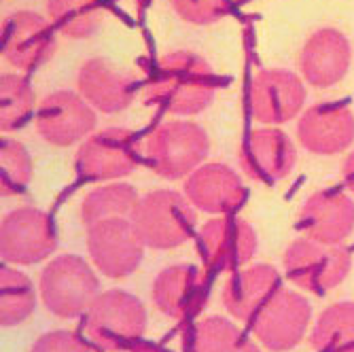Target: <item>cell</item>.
<instances>
[{
	"mask_svg": "<svg viewBox=\"0 0 354 352\" xmlns=\"http://www.w3.org/2000/svg\"><path fill=\"white\" fill-rule=\"evenodd\" d=\"M57 246L51 219L39 208H17L0 225V254L3 261L32 266L47 259Z\"/></svg>",
	"mask_w": 354,
	"mask_h": 352,
	"instance_id": "cell-8",
	"label": "cell"
},
{
	"mask_svg": "<svg viewBox=\"0 0 354 352\" xmlns=\"http://www.w3.org/2000/svg\"><path fill=\"white\" fill-rule=\"evenodd\" d=\"M342 174H344V180H346L348 189H352V191H354V153H350V155H348V159L344 162V166H342Z\"/></svg>",
	"mask_w": 354,
	"mask_h": 352,
	"instance_id": "cell-32",
	"label": "cell"
},
{
	"mask_svg": "<svg viewBox=\"0 0 354 352\" xmlns=\"http://www.w3.org/2000/svg\"><path fill=\"white\" fill-rule=\"evenodd\" d=\"M136 166V138L121 127H106L102 132H95L77 151V170L83 178L113 180L132 174Z\"/></svg>",
	"mask_w": 354,
	"mask_h": 352,
	"instance_id": "cell-10",
	"label": "cell"
},
{
	"mask_svg": "<svg viewBox=\"0 0 354 352\" xmlns=\"http://www.w3.org/2000/svg\"><path fill=\"white\" fill-rule=\"evenodd\" d=\"M32 109H35V91L19 75H3L0 81V125L11 132L21 127Z\"/></svg>",
	"mask_w": 354,
	"mask_h": 352,
	"instance_id": "cell-28",
	"label": "cell"
},
{
	"mask_svg": "<svg viewBox=\"0 0 354 352\" xmlns=\"http://www.w3.org/2000/svg\"><path fill=\"white\" fill-rule=\"evenodd\" d=\"M151 297L155 308L174 321L196 316L206 299V280L196 266H170L153 282Z\"/></svg>",
	"mask_w": 354,
	"mask_h": 352,
	"instance_id": "cell-16",
	"label": "cell"
},
{
	"mask_svg": "<svg viewBox=\"0 0 354 352\" xmlns=\"http://www.w3.org/2000/svg\"><path fill=\"white\" fill-rule=\"evenodd\" d=\"M79 91L83 98L102 113H119L134 100V83L111 62L93 57L79 73Z\"/></svg>",
	"mask_w": 354,
	"mask_h": 352,
	"instance_id": "cell-21",
	"label": "cell"
},
{
	"mask_svg": "<svg viewBox=\"0 0 354 352\" xmlns=\"http://www.w3.org/2000/svg\"><path fill=\"white\" fill-rule=\"evenodd\" d=\"M200 252L212 270H236L252 259L257 234L246 221L212 219L200 230Z\"/></svg>",
	"mask_w": 354,
	"mask_h": 352,
	"instance_id": "cell-14",
	"label": "cell"
},
{
	"mask_svg": "<svg viewBox=\"0 0 354 352\" xmlns=\"http://www.w3.org/2000/svg\"><path fill=\"white\" fill-rule=\"evenodd\" d=\"M304 79L314 87L339 83L350 66V43L342 32L323 28L306 41L299 57Z\"/></svg>",
	"mask_w": 354,
	"mask_h": 352,
	"instance_id": "cell-19",
	"label": "cell"
},
{
	"mask_svg": "<svg viewBox=\"0 0 354 352\" xmlns=\"http://www.w3.org/2000/svg\"><path fill=\"white\" fill-rule=\"evenodd\" d=\"M85 329L89 340L106 352L132 348L147 329L142 302L125 291H106L95 297L87 310Z\"/></svg>",
	"mask_w": 354,
	"mask_h": 352,
	"instance_id": "cell-2",
	"label": "cell"
},
{
	"mask_svg": "<svg viewBox=\"0 0 354 352\" xmlns=\"http://www.w3.org/2000/svg\"><path fill=\"white\" fill-rule=\"evenodd\" d=\"M172 7L185 21L206 26L227 13L230 0H172Z\"/></svg>",
	"mask_w": 354,
	"mask_h": 352,
	"instance_id": "cell-30",
	"label": "cell"
},
{
	"mask_svg": "<svg viewBox=\"0 0 354 352\" xmlns=\"http://www.w3.org/2000/svg\"><path fill=\"white\" fill-rule=\"evenodd\" d=\"M55 37L51 24L32 11H19L3 24L5 57L19 71H35L55 53Z\"/></svg>",
	"mask_w": 354,
	"mask_h": 352,
	"instance_id": "cell-13",
	"label": "cell"
},
{
	"mask_svg": "<svg viewBox=\"0 0 354 352\" xmlns=\"http://www.w3.org/2000/svg\"><path fill=\"white\" fill-rule=\"evenodd\" d=\"M295 162V145L280 130H254L240 149V166L254 180H282L291 174Z\"/></svg>",
	"mask_w": 354,
	"mask_h": 352,
	"instance_id": "cell-18",
	"label": "cell"
},
{
	"mask_svg": "<svg viewBox=\"0 0 354 352\" xmlns=\"http://www.w3.org/2000/svg\"><path fill=\"white\" fill-rule=\"evenodd\" d=\"M41 299L59 318H75L89 310L98 297L100 282L93 270L77 254H62L41 274Z\"/></svg>",
	"mask_w": 354,
	"mask_h": 352,
	"instance_id": "cell-5",
	"label": "cell"
},
{
	"mask_svg": "<svg viewBox=\"0 0 354 352\" xmlns=\"http://www.w3.org/2000/svg\"><path fill=\"white\" fill-rule=\"evenodd\" d=\"M299 230L320 244H339L354 230V202L339 191H316L299 212Z\"/></svg>",
	"mask_w": 354,
	"mask_h": 352,
	"instance_id": "cell-17",
	"label": "cell"
},
{
	"mask_svg": "<svg viewBox=\"0 0 354 352\" xmlns=\"http://www.w3.org/2000/svg\"><path fill=\"white\" fill-rule=\"evenodd\" d=\"M134 352H166V350H162V348H155V346H140V348H136Z\"/></svg>",
	"mask_w": 354,
	"mask_h": 352,
	"instance_id": "cell-33",
	"label": "cell"
},
{
	"mask_svg": "<svg viewBox=\"0 0 354 352\" xmlns=\"http://www.w3.org/2000/svg\"><path fill=\"white\" fill-rule=\"evenodd\" d=\"M185 196L196 208L221 214L236 210L246 198V189L232 168L208 164L191 172L185 183Z\"/></svg>",
	"mask_w": 354,
	"mask_h": 352,
	"instance_id": "cell-20",
	"label": "cell"
},
{
	"mask_svg": "<svg viewBox=\"0 0 354 352\" xmlns=\"http://www.w3.org/2000/svg\"><path fill=\"white\" fill-rule=\"evenodd\" d=\"M47 11L62 35L85 39L102 21V0H47Z\"/></svg>",
	"mask_w": 354,
	"mask_h": 352,
	"instance_id": "cell-26",
	"label": "cell"
},
{
	"mask_svg": "<svg viewBox=\"0 0 354 352\" xmlns=\"http://www.w3.org/2000/svg\"><path fill=\"white\" fill-rule=\"evenodd\" d=\"M210 140L191 121H168L157 125L147 138V159L164 178H183L196 170L208 155Z\"/></svg>",
	"mask_w": 354,
	"mask_h": 352,
	"instance_id": "cell-4",
	"label": "cell"
},
{
	"mask_svg": "<svg viewBox=\"0 0 354 352\" xmlns=\"http://www.w3.org/2000/svg\"><path fill=\"white\" fill-rule=\"evenodd\" d=\"M352 266L350 252L335 244H320L299 238L284 250V272L299 289L310 293H327L348 276Z\"/></svg>",
	"mask_w": 354,
	"mask_h": 352,
	"instance_id": "cell-6",
	"label": "cell"
},
{
	"mask_svg": "<svg viewBox=\"0 0 354 352\" xmlns=\"http://www.w3.org/2000/svg\"><path fill=\"white\" fill-rule=\"evenodd\" d=\"M32 157L17 140L5 138L0 147V191L3 196H19L32 180Z\"/></svg>",
	"mask_w": 354,
	"mask_h": 352,
	"instance_id": "cell-29",
	"label": "cell"
},
{
	"mask_svg": "<svg viewBox=\"0 0 354 352\" xmlns=\"http://www.w3.org/2000/svg\"><path fill=\"white\" fill-rule=\"evenodd\" d=\"M30 352H89V346L71 331H49L32 344Z\"/></svg>",
	"mask_w": 354,
	"mask_h": 352,
	"instance_id": "cell-31",
	"label": "cell"
},
{
	"mask_svg": "<svg viewBox=\"0 0 354 352\" xmlns=\"http://www.w3.org/2000/svg\"><path fill=\"white\" fill-rule=\"evenodd\" d=\"M140 198L136 189L127 183H113L89 191L81 204V219L89 228L98 221L117 219V216H132Z\"/></svg>",
	"mask_w": 354,
	"mask_h": 352,
	"instance_id": "cell-23",
	"label": "cell"
},
{
	"mask_svg": "<svg viewBox=\"0 0 354 352\" xmlns=\"http://www.w3.org/2000/svg\"><path fill=\"white\" fill-rule=\"evenodd\" d=\"M140 3H142V0H140Z\"/></svg>",
	"mask_w": 354,
	"mask_h": 352,
	"instance_id": "cell-34",
	"label": "cell"
},
{
	"mask_svg": "<svg viewBox=\"0 0 354 352\" xmlns=\"http://www.w3.org/2000/svg\"><path fill=\"white\" fill-rule=\"evenodd\" d=\"M306 102V89L297 75L268 68L259 71L248 87V106L252 119L259 123H286L291 121Z\"/></svg>",
	"mask_w": 354,
	"mask_h": 352,
	"instance_id": "cell-11",
	"label": "cell"
},
{
	"mask_svg": "<svg viewBox=\"0 0 354 352\" xmlns=\"http://www.w3.org/2000/svg\"><path fill=\"white\" fill-rule=\"evenodd\" d=\"M299 142L318 155H335L354 140V115L346 104L323 102L304 113L297 125Z\"/></svg>",
	"mask_w": 354,
	"mask_h": 352,
	"instance_id": "cell-15",
	"label": "cell"
},
{
	"mask_svg": "<svg viewBox=\"0 0 354 352\" xmlns=\"http://www.w3.org/2000/svg\"><path fill=\"white\" fill-rule=\"evenodd\" d=\"M214 91L210 64L191 51H174L159 59L147 87V102L174 115H196L208 109Z\"/></svg>",
	"mask_w": 354,
	"mask_h": 352,
	"instance_id": "cell-1",
	"label": "cell"
},
{
	"mask_svg": "<svg viewBox=\"0 0 354 352\" xmlns=\"http://www.w3.org/2000/svg\"><path fill=\"white\" fill-rule=\"evenodd\" d=\"M87 250L104 276L125 278L140 266L145 242L130 219L117 216L87 228Z\"/></svg>",
	"mask_w": 354,
	"mask_h": 352,
	"instance_id": "cell-7",
	"label": "cell"
},
{
	"mask_svg": "<svg viewBox=\"0 0 354 352\" xmlns=\"http://www.w3.org/2000/svg\"><path fill=\"white\" fill-rule=\"evenodd\" d=\"M189 352H259L234 323L212 316L193 327L189 342Z\"/></svg>",
	"mask_w": 354,
	"mask_h": 352,
	"instance_id": "cell-24",
	"label": "cell"
},
{
	"mask_svg": "<svg viewBox=\"0 0 354 352\" xmlns=\"http://www.w3.org/2000/svg\"><path fill=\"white\" fill-rule=\"evenodd\" d=\"M193 204L176 191L162 189L145 196L134 208L130 221L145 246L151 248H176L191 238L196 228Z\"/></svg>",
	"mask_w": 354,
	"mask_h": 352,
	"instance_id": "cell-3",
	"label": "cell"
},
{
	"mask_svg": "<svg viewBox=\"0 0 354 352\" xmlns=\"http://www.w3.org/2000/svg\"><path fill=\"white\" fill-rule=\"evenodd\" d=\"M310 318L312 308L304 295L280 289L257 312V316L250 321V327L266 348L284 352L301 342L310 327Z\"/></svg>",
	"mask_w": 354,
	"mask_h": 352,
	"instance_id": "cell-9",
	"label": "cell"
},
{
	"mask_svg": "<svg viewBox=\"0 0 354 352\" xmlns=\"http://www.w3.org/2000/svg\"><path fill=\"white\" fill-rule=\"evenodd\" d=\"M280 289V276L272 266H252L234 274L223 286V306L240 321H252Z\"/></svg>",
	"mask_w": 354,
	"mask_h": 352,
	"instance_id": "cell-22",
	"label": "cell"
},
{
	"mask_svg": "<svg viewBox=\"0 0 354 352\" xmlns=\"http://www.w3.org/2000/svg\"><path fill=\"white\" fill-rule=\"evenodd\" d=\"M81 95L62 89L41 102L35 125L41 138L53 147H71L95 127V113Z\"/></svg>",
	"mask_w": 354,
	"mask_h": 352,
	"instance_id": "cell-12",
	"label": "cell"
},
{
	"mask_svg": "<svg viewBox=\"0 0 354 352\" xmlns=\"http://www.w3.org/2000/svg\"><path fill=\"white\" fill-rule=\"evenodd\" d=\"M0 295H3L0 299V323L3 327H15L35 312V284L26 274L13 268H3L0 272Z\"/></svg>",
	"mask_w": 354,
	"mask_h": 352,
	"instance_id": "cell-27",
	"label": "cell"
},
{
	"mask_svg": "<svg viewBox=\"0 0 354 352\" xmlns=\"http://www.w3.org/2000/svg\"><path fill=\"white\" fill-rule=\"evenodd\" d=\"M312 344L320 352H354V302H339L320 314Z\"/></svg>",
	"mask_w": 354,
	"mask_h": 352,
	"instance_id": "cell-25",
	"label": "cell"
}]
</instances>
